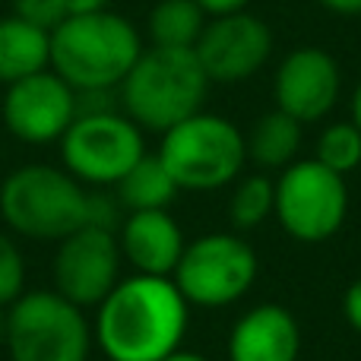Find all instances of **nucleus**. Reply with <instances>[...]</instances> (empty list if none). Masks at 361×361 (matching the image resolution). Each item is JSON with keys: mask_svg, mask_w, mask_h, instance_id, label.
Returning <instances> with one entry per match:
<instances>
[{"mask_svg": "<svg viewBox=\"0 0 361 361\" xmlns=\"http://www.w3.org/2000/svg\"><path fill=\"white\" fill-rule=\"evenodd\" d=\"M187 301L171 276L121 279L99 305L92 339L108 361H162L187 333Z\"/></svg>", "mask_w": 361, "mask_h": 361, "instance_id": "obj_1", "label": "nucleus"}, {"mask_svg": "<svg viewBox=\"0 0 361 361\" xmlns=\"http://www.w3.org/2000/svg\"><path fill=\"white\" fill-rule=\"evenodd\" d=\"M143 54L130 19L108 10L67 16L51 32V70L73 92L118 89Z\"/></svg>", "mask_w": 361, "mask_h": 361, "instance_id": "obj_2", "label": "nucleus"}, {"mask_svg": "<svg viewBox=\"0 0 361 361\" xmlns=\"http://www.w3.org/2000/svg\"><path fill=\"white\" fill-rule=\"evenodd\" d=\"M124 114L140 130L165 133L203 108L209 76L203 73L193 48H156L137 57L121 82Z\"/></svg>", "mask_w": 361, "mask_h": 361, "instance_id": "obj_3", "label": "nucleus"}, {"mask_svg": "<svg viewBox=\"0 0 361 361\" xmlns=\"http://www.w3.org/2000/svg\"><path fill=\"white\" fill-rule=\"evenodd\" d=\"M0 216L13 235L63 241L89 219V190L67 169L23 165L0 184Z\"/></svg>", "mask_w": 361, "mask_h": 361, "instance_id": "obj_4", "label": "nucleus"}, {"mask_svg": "<svg viewBox=\"0 0 361 361\" xmlns=\"http://www.w3.org/2000/svg\"><path fill=\"white\" fill-rule=\"evenodd\" d=\"M10 361H89L92 326L82 307L54 288L23 292L6 307Z\"/></svg>", "mask_w": 361, "mask_h": 361, "instance_id": "obj_5", "label": "nucleus"}, {"mask_svg": "<svg viewBox=\"0 0 361 361\" xmlns=\"http://www.w3.org/2000/svg\"><path fill=\"white\" fill-rule=\"evenodd\" d=\"M159 159L180 190H216L238 178L247 162L244 137L219 114H190L162 133Z\"/></svg>", "mask_w": 361, "mask_h": 361, "instance_id": "obj_6", "label": "nucleus"}, {"mask_svg": "<svg viewBox=\"0 0 361 361\" xmlns=\"http://www.w3.org/2000/svg\"><path fill=\"white\" fill-rule=\"evenodd\" d=\"M143 156V130L118 111L76 114L61 137L63 169L80 184H118Z\"/></svg>", "mask_w": 361, "mask_h": 361, "instance_id": "obj_7", "label": "nucleus"}, {"mask_svg": "<svg viewBox=\"0 0 361 361\" xmlns=\"http://www.w3.org/2000/svg\"><path fill=\"white\" fill-rule=\"evenodd\" d=\"M349 212L345 178L320 165L317 159L292 162L276 180L273 216L301 244H320L333 238Z\"/></svg>", "mask_w": 361, "mask_h": 361, "instance_id": "obj_8", "label": "nucleus"}, {"mask_svg": "<svg viewBox=\"0 0 361 361\" xmlns=\"http://www.w3.org/2000/svg\"><path fill=\"white\" fill-rule=\"evenodd\" d=\"M171 279L187 305L225 307L254 286L257 254L238 235H203L184 247Z\"/></svg>", "mask_w": 361, "mask_h": 361, "instance_id": "obj_9", "label": "nucleus"}, {"mask_svg": "<svg viewBox=\"0 0 361 361\" xmlns=\"http://www.w3.org/2000/svg\"><path fill=\"white\" fill-rule=\"evenodd\" d=\"M121 244L111 228L82 225L57 241L54 292L76 307H99L121 282Z\"/></svg>", "mask_w": 361, "mask_h": 361, "instance_id": "obj_10", "label": "nucleus"}, {"mask_svg": "<svg viewBox=\"0 0 361 361\" xmlns=\"http://www.w3.org/2000/svg\"><path fill=\"white\" fill-rule=\"evenodd\" d=\"M193 54L209 82H244L269 61L273 32L247 10L212 16L193 44Z\"/></svg>", "mask_w": 361, "mask_h": 361, "instance_id": "obj_11", "label": "nucleus"}, {"mask_svg": "<svg viewBox=\"0 0 361 361\" xmlns=\"http://www.w3.org/2000/svg\"><path fill=\"white\" fill-rule=\"evenodd\" d=\"M73 118L76 92L51 67L6 86L4 124L23 143H61V137L73 124Z\"/></svg>", "mask_w": 361, "mask_h": 361, "instance_id": "obj_12", "label": "nucleus"}, {"mask_svg": "<svg viewBox=\"0 0 361 361\" xmlns=\"http://www.w3.org/2000/svg\"><path fill=\"white\" fill-rule=\"evenodd\" d=\"M339 63L324 48H295L276 70L273 95L276 108L298 124H314L326 118L339 99Z\"/></svg>", "mask_w": 361, "mask_h": 361, "instance_id": "obj_13", "label": "nucleus"}, {"mask_svg": "<svg viewBox=\"0 0 361 361\" xmlns=\"http://www.w3.org/2000/svg\"><path fill=\"white\" fill-rule=\"evenodd\" d=\"M121 257L143 276H171L184 254L180 225L165 209L130 212L121 222Z\"/></svg>", "mask_w": 361, "mask_h": 361, "instance_id": "obj_14", "label": "nucleus"}, {"mask_svg": "<svg viewBox=\"0 0 361 361\" xmlns=\"http://www.w3.org/2000/svg\"><path fill=\"white\" fill-rule=\"evenodd\" d=\"M298 320L282 305L247 311L228 336V361H298Z\"/></svg>", "mask_w": 361, "mask_h": 361, "instance_id": "obj_15", "label": "nucleus"}, {"mask_svg": "<svg viewBox=\"0 0 361 361\" xmlns=\"http://www.w3.org/2000/svg\"><path fill=\"white\" fill-rule=\"evenodd\" d=\"M51 67V32L19 16L0 19V82H16Z\"/></svg>", "mask_w": 361, "mask_h": 361, "instance_id": "obj_16", "label": "nucleus"}, {"mask_svg": "<svg viewBox=\"0 0 361 361\" xmlns=\"http://www.w3.org/2000/svg\"><path fill=\"white\" fill-rule=\"evenodd\" d=\"M247 159L260 169H288L301 149V124L286 111H269L244 137Z\"/></svg>", "mask_w": 361, "mask_h": 361, "instance_id": "obj_17", "label": "nucleus"}, {"mask_svg": "<svg viewBox=\"0 0 361 361\" xmlns=\"http://www.w3.org/2000/svg\"><path fill=\"white\" fill-rule=\"evenodd\" d=\"M114 187H118V203L127 212L169 209V203L180 190L159 156H143Z\"/></svg>", "mask_w": 361, "mask_h": 361, "instance_id": "obj_18", "label": "nucleus"}, {"mask_svg": "<svg viewBox=\"0 0 361 361\" xmlns=\"http://www.w3.org/2000/svg\"><path fill=\"white\" fill-rule=\"evenodd\" d=\"M206 29L197 0H159L149 13V38L156 48H193Z\"/></svg>", "mask_w": 361, "mask_h": 361, "instance_id": "obj_19", "label": "nucleus"}, {"mask_svg": "<svg viewBox=\"0 0 361 361\" xmlns=\"http://www.w3.org/2000/svg\"><path fill=\"white\" fill-rule=\"evenodd\" d=\"M273 206H276V184L263 175H250L231 193L228 219L235 228L250 231L273 216Z\"/></svg>", "mask_w": 361, "mask_h": 361, "instance_id": "obj_20", "label": "nucleus"}, {"mask_svg": "<svg viewBox=\"0 0 361 361\" xmlns=\"http://www.w3.org/2000/svg\"><path fill=\"white\" fill-rule=\"evenodd\" d=\"M317 162L336 175H349L361 165V130L352 121L330 124L317 140Z\"/></svg>", "mask_w": 361, "mask_h": 361, "instance_id": "obj_21", "label": "nucleus"}, {"mask_svg": "<svg viewBox=\"0 0 361 361\" xmlns=\"http://www.w3.org/2000/svg\"><path fill=\"white\" fill-rule=\"evenodd\" d=\"M25 288V257L6 231H0V307H10Z\"/></svg>", "mask_w": 361, "mask_h": 361, "instance_id": "obj_22", "label": "nucleus"}, {"mask_svg": "<svg viewBox=\"0 0 361 361\" xmlns=\"http://www.w3.org/2000/svg\"><path fill=\"white\" fill-rule=\"evenodd\" d=\"M13 16L25 19L44 32H54L70 13L63 0H13Z\"/></svg>", "mask_w": 361, "mask_h": 361, "instance_id": "obj_23", "label": "nucleus"}, {"mask_svg": "<svg viewBox=\"0 0 361 361\" xmlns=\"http://www.w3.org/2000/svg\"><path fill=\"white\" fill-rule=\"evenodd\" d=\"M343 311H345V320L352 324V330L361 333V279H355L349 288H345Z\"/></svg>", "mask_w": 361, "mask_h": 361, "instance_id": "obj_24", "label": "nucleus"}, {"mask_svg": "<svg viewBox=\"0 0 361 361\" xmlns=\"http://www.w3.org/2000/svg\"><path fill=\"white\" fill-rule=\"evenodd\" d=\"M200 10L206 16H225V13H238V10H247L250 0H197Z\"/></svg>", "mask_w": 361, "mask_h": 361, "instance_id": "obj_25", "label": "nucleus"}, {"mask_svg": "<svg viewBox=\"0 0 361 361\" xmlns=\"http://www.w3.org/2000/svg\"><path fill=\"white\" fill-rule=\"evenodd\" d=\"M317 4L336 13V16H358L361 13V0H317Z\"/></svg>", "mask_w": 361, "mask_h": 361, "instance_id": "obj_26", "label": "nucleus"}, {"mask_svg": "<svg viewBox=\"0 0 361 361\" xmlns=\"http://www.w3.org/2000/svg\"><path fill=\"white\" fill-rule=\"evenodd\" d=\"M67 4L70 16H82V13H95V10H105L108 0H63Z\"/></svg>", "mask_w": 361, "mask_h": 361, "instance_id": "obj_27", "label": "nucleus"}, {"mask_svg": "<svg viewBox=\"0 0 361 361\" xmlns=\"http://www.w3.org/2000/svg\"><path fill=\"white\" fill-rule=\"evenodd\" d=\"M352 124L361 130V82H358L355 95H352Z\"/></svg>", "mask_w": 361, "mask_h": 361, "instance_id": "obj_28", "label": "nucleus"}, {"mask_svg": "<svg viewBox=\"0 0 361 361\" xmlns=\"http://www.w3.org/2000/svg\"><path fill=\"white\" fill-rule=\"evenodd\" d=\"M162 361H209V358H203V355H197V352H171L169 358H162Z\"/></svg>", "mask_w": 361, "mask_h": 361, "instance_id": "obj_29", "label": "nucleus"}, {"mask_svg": "<svg viewBox=\"0 0 361 361\" xmlns=\"http://www.w3.org/2000/svg\"><path fill=\"white\" fill-rule=\"evenodd\" d=\"M6 339V307H0V343Z\"/></svg>", "mask_w": 361, "mask_h": 361, "instance_id": "obj_30", "label": "nucleus"}]
</instances>
